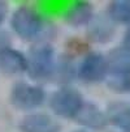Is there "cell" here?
I'll return each mask as SVG.
<instances>
[{
    "mask_svg": "<svg viewBox=\"0 0 130 132\" xmlns=\"http://www.w3.org/2000/svg\"><path fill=\"white\" fill-rule=\"evenodd\" d=\"M8 22L11 31L18 39L31 45L42 41L51 42L55 33V26L43 11L29 3L17 5L11 12Z\"/></svg>",
    "mask_w": 130,
    "mask_h": 132,
    "instance_id": "1",
    "label": "cell"
},
{
    "mask_svg": "<svg viewBox=\"0 0 130 132\" xmlns=\"http://www.w3.org/2000/svg\"><path fill=\"white\" fill-rule=\"evenodd\" d=\"M27 69L26 76L30 81L44 85L52 82L55 67H56L57 54L52 42H36L30 46L26 52Z\"/></svg>",
    "mask_w": 130,
    "mask_h": 132,
    "instance_id": "2",
    "label": "cell"
},
{
    "mask_svg": "<svg viewBox=\"0 0 130 132\" xmlns=\"http://www.w3.org/2000/svg\"><path fill=\"white\" fill-rule=\"evenodd\" d=\"M48 93L43 85L35 84L30 80L16 81L8 94L9 105L24 114L39 111L44 105H47Z\"/></svg>",
    "mask_w": 130,
    "mask_h": 132,
    "instance_id": "3",
    "label": "cell"
},
{
    "mask_svg": "<svg viewBox=\"0 0 130 132\" xmlns=\"http://www.w3.org/2000/svg\"><path fill=\"white\" fill-rule=\"evenodd\" d=\"M86 100L78 88L74 85L57 86L48 94L47 106L49 112L57 119L76 120Z\"/></svg>",
    "mask_w": 130,
    "mask_h": 132,
    "instance_id": "4",
    "label": "cell"
},
{
    "mask_svg": "<svg viewBox=\"0 0 130 132\" xmlns=\"http://www.w3.org/2000/svg\"><path fill=\"white\" fill-rule=\"evenodd\" d=\"M111 75L108 56L100 51H88L77 65V80L85 85L105 82Z\"/></svg>",
    "mask_w": 130,
    "mask_h": 132,
    "instance_id": "5",
    "label": "cell"
},
{
    "mask_svg": "<svg viewBox=\"0 0 130 132\" xmlns=\"http://www.w3.org/2000/svg\"><path fill=\"white\" fill-rule=\"evenodd\" d=\"M18 131L20 132H61L63 124L60 119L47 111H34L18 120Z\"/></svg>",
    "mask_w": 130,
    "mask_h": 132,
    "instance_id": "6",
    "label": "cell"
},
{
    "mask_svg": "<svg viewBox=\"0 0 130 132\" xmlns=\"http://www.w3.org/2000/svg\"><path fill=\"white\" fill-rule=\"evenodd\" d=\"M117 34V25L112 22V20L107 16L105 12L96 13L92 22L86 28L85 39L90 45L104 46L111 43Z\"/></svg>",
    "mask_w": 130,
    "mask_h": 132,
    "instance_id": "7",
    "label": "cell"
},
{
    "mask_svg": "<svg viewBox=\"0 0 130 132\" xmlns=\"http://www.w3.org/2000/svg\"><path fill=\"white\" fill-rule=\"evenodd\" d=\"M95 16L96 13L94 4H91L90 2H85V0L69 3L63 11L64 22L73 29H86L92 22Z\"/></svg>",
    "mask_w": 130,
    "mask_h": 132,
    "instance_id": "8",
    "label": "cell"
},
{
    "mask_svg": "<svg viewBox=\"0 0 130 132\" xmlns=\"http://www.w3.org/2000/svg\"><path fill=\"white\" fill-rule=\"evenodd\" d=\"M74 122L79 124V128H83L88 132H102L109 126L105 109H102L96 102L92 101L85 102Z\"/></svg>",
    "mask_w": 130,
    "mask_h": 132,
    "instance_id": "9",
    "label": "cell"
},
{
    "mask_svg": "<svg viewBox=\"0 0 130 132\" xmlns=\"http://www.w3.org/2000/svg\"><path fill=\"white\" fill-rule=\"evenodd\" d=\"M27 58L26 54L16 47L7 46L0 48V72L7 76L26 75Z\"/></svg>",
    "mask_w": 130,
    "mask_h": 132,
    "instance_id": "10",
    "label": "cell"
},
{
    "mask_svg": "<svg viewBox=\"0 0 130 132\" xmlns=\"http://www.w3.org/2000/svg\"><path fill=\"white\" fill-rule=\"evenodd\" d=\"M77 65L78 63L76 62V59L69 56L68 54L63 52L57 55L52 82L57 86L73 85V82L77 80Z\"/></svg>",
    "mask_w": 130,
    "mask_h": 132,
    "instance_id": "11",
    "label": "cell"
},
{
    "mask_svg": "<svg viewBox=\"0 0 130 132\" xmlns=\"http://www.w3.org/2000/svg\"><path fill=\"white\" fill-rule=\"evenodd\" d=\"M108 124L118 132H130V103L125 101L111 102L105 107Z\"/></svg>",
    "mask_w": 130,
    "mask_h": 132,
    "instance_id": "12",
    "label": "cell"
},
{
    "mask_svg": "<svg viewBox=\"0 0 130 132\" xmlns=\"http://www.w3.org/2000/svg\"><path fill=\"white\" fill-rule=\"evenodd\" d=\"M104 12L117 26L130 29V0H113L108 3Z\"/></svg>",
    "mask_w": 130,
    "mask_h": 132,
    "instance_id": "13",
    "label": "cell"
},
{
    "mask_svg": "<svg viewBox=\"0 0 130 132\" xmlns=\"http://www.w3.org/2000/svg\"><path fill=\"white\" fill-rule=\"evenodd\" d=\"M111 72L130 69V43H120L113 47L108 54Z\"/></svg>",
    "mask_w": 130,
    "mask_h": 132,
    "instance_id": "14",
    "label": "cell"
},
{
    "mask_svg": "<svg viewBox=\"0 0 130 132\" xmlns=\"http://www.w3.org/2000/svg\"><path fill=\"white\" fill-rule=\"evenodd\" d=\"M105 85L116 94H130V69L111 72Z\"/></svg>",
    "mask_w": 130,
    "mask_h": 132,
    "instance_id": "15",
    "label": "cell"
},
{
    "mask_svg": "<svg viewBox=\"0 0 130 132\" xmlns=\"http://www.w3.org/2000/svg\"><path fill=\"white\" fill-rule=\"evenodd\" d=\"M90 50V43L86 39H81V38H69L65 43V50L64 52L68 54L72 58H82L85 56Z\"/></svg>",
    "mask_w": 130,
    "mask_h": 132,
    "instance_id": "16",
    "label": "cell"
},
{
    "mask_svg": "<svg viewBox=\"0 0 130 132\" xmlns=\"http://www.w3.org/2000/svg\"><path fill=\"white\" fill-rule=\"evenodd\" d=\"M9 16H11L9 4L7 2H4V0H0V29L9 20Z\"/></svg>",
    "mask_w": 130,
    "mask_h": 132,
    "instance_id": "17",
    "label": "cell"
},
{
    "mask_svg": "<svg viewBox=\"0 0 130 132\" xmlns=\"http://www.w3.org/2000/svg\"><path fill=\"white\" fill-rule=\"evenodd\" d=\"M11 35L9 33L4 31L3 29H0V48L3 47H7V46H11Z\"/></svg>",
    "mask_w": 130,
    "mask_h": 132,
    "instance_id": "18",
    "label": "cell"
},
{
    "mask_svg": "<svg viewBox=\"0 0 130 132\" xmlns=\"http://www.w3.org/2000/svg\"><path fill=\"white\" fill-rule=\"evenodd\" d=\"M72 132H88V131H86V129H83V128H77V129H73Z\"/></svg>",
    "mask_w": 130,
    "mask_h": 132,
    "instance_id": "19",
    "label": "cell"
}]
</instances>
